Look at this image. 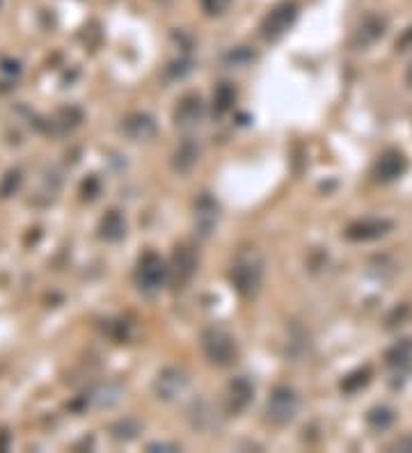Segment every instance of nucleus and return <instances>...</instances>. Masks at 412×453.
<instances>
[{
	"mask_svg": "<svg viewBox=\"0 0 412 453\" xmlns=\"http://www.w3.org/2000/svg\"><path fill=\"white\" fill-rule=\"evenodd\" d=\"M389 451H401V453H412V435H403L396 442H392Z\"/></svg>",
	"mask_w": 412,
	"mask_h": 453,
	"instance_id": "25",
	"label": "nucleus"
},
{
	"mask_svg": "<svg viewBox=\"0 0 412 453\" xmlns=\"http://www.w3.org/2000/svg\"><path fill=\"white\" fill-rule=\"evenodd\" d=\"M168 278H170V268L156 252L143 254V259L138 261V268H135V284L140 293L149 297L156 295Z\"/></svg>",
	"mask_w": 412,
	"mask_h": 453,
	"instance_id": "3",
	"label": "nucleus"
},
{
	"mask_svg": "<svg viewBox=\"0 0 412 453\" xmlns=\"http://www.w3.org/2000/svg\"><path fill=\"white\" fill-rule=\"evenodd\" d=\"M366 424L376 430H385L394 424V410H389V407H385V405H378V407H374V410H369Z\"/></svg>",
	"mask_w": 412,
	"mask_h": 453,
	"instance_id": "18",
	"label": "nucleus"
},
{
	"mask_svg": "<svg viewBox=\"0 0 412 453\" xmlns=\"http://www.w3.org/2000/svg\"><path fill=\"white\" fill-rule=\"evenodd\" d=\"M369 380H371V371H369V369H360V371L351 373L349 378H344L341 390H344V392H349V394L360 392L362 387H366V385H369Z\"/></svg>",
	"mask_w": 412,
	"mask_h": 453,
	"instance_id": "21",
	"label": "nucleus"
},
{
	"mask_svg": "<svg viewBox=\"0 0 412 453\" xmlns=\"http://www.w3.org/2000/svg\"><path fill=\"white\" fill-rule=\"evenodd\" d=\"M195 270H197V254L192 248L181 245L172 254V266H170V282L175 284V289H183L190 280Z\"/></svg>",
	"mask_w": 412,
	"mask_h": 453,
	"instance_id": "7",
	"label": "nucleus"
},
{
	"mask_svg": "<svg viewBox=\"0 0 412 453\" xmlns=\"http://www.w3.org/2000/svg\"><path fill=\"white\" fill-rule=\"evenodd\" d=\"M140 433V424L135 422V419L126 417V419H119V422L113 426V437L117 442H131L135 439Z\"/></svg>",
	"mask_w": 412,
	"mask_h": 453,
	"instance_id": "19",
	"label": "nucleus"
},
{
	"mask_svg": "<svg viewBox=\"0 0 412 453\" xmlns=\"http://www.w3.org/2000/svg\"><path fill=\"white\" fill-rule=\"evenodd\" d=\"M387 364L394 371H408L412 367V341H398V344L387 352Z\"/></svg>",
	"mask_w": 412,
	"mask_h": 453,
	"instance_id": "17",
	"label": "nucleus"
},
{
	"mask_svg": "<svg viewBox=\"0 0 412 453\" xmlns=\"http://www.w3.org/2000/svg\"><path fill=\"white\" fill-rule=\"evenodd\" d=\"M99 236L108 243H117L126 236V220L119 211H108L99 225Z\"/></svg>",
	"mask_w": 412,
	"mask_h": 453,
	"instance_id": "16",
	"label": "nucleus"
},
{
	"mask_svg": "<svg viewBox=\"0 0 412 453\" xmlns=\"http://www.w3.org/2000/svg\"><path fill=\"white\" fill-rule=\"evenodd\" d=\"M186 387H188L186 371L177 369V367H165L154 380V394H156L158 401L172 403V401H177L183 392H186Z\"/></svg>",
	"mask_w": 412,
	"mask_h": 453,
	"instance_id": "6",
	"label": "nucleus"
},
{
	"mask_svg": "<svg viewBox=\"0 0 412 453\" xmlns=\"http://www.w3.org/2000/svg\"><path fill=\"white\" fill-rule=\"evenodd\" d=\"M19 183H21V174H19L16 170L7 172V174H5V179H3V183H0V197H9V195H14V190L19 188Z\"/></svg>",
	"mask_w": 412,
	"mask_h": 453,
	"instance_id": "22",
	"label": "nucleus"
},
{
	"mask_svg": "<svg viewBox=\"0 0 412 453\" xmlns=\"http://www.w3.org/2000/svg\"><path fill=\"white\" fill-rule=\"evenodd\" d=\"M147 451H179L177 444H168V442H154V444H149Z\"/></svg>",
	"mask_w": 412,
	"mask_h": 453,
	"instance_id": "26",
	"label": "nucleus"
},
{
	"mask_svg": "<svg viewBox=\"0 0 412 453\" xmlns=\"http://www.w3.org/2000/svg\"><path fill=\"white\" fill-rule=\"evenodd\" d=\"M296 19H298V5L294 3V0H284V3L275 5L266 14L264 24H262V35L268 41H275L284 35L291 26H294Z\"/></svg>",
	"mask_w": 412,
	"mask_h": 453,
	"instance_id": "5",
	"label": "nucleus"
},
{
	"mask_svg": "<svg viewBox=\"0 0 412 453\" xmlns=\"http://www.w3.org/2000/svg\"><path fill=\"white\" fill-rule=\"evenodd\" d=\"M197 158H200V147L192 140H183L177 147L175 156H172V168L179 174H188L197 165Z\"/></svg>",
	"mask_w": 412,
	"mask_h": 453,
	"instance_id": "15",
	"label": "nucleus"
},
{
	"mask_svg": "<svg viewBox=\"0 0 412 453\" xmlns=\"http://www.w3.org/2000/svg\"><path fill=\"white\" fill-rule=\"evenodd\" d=\"M202 113H204L202 98L197 94H186L175 110V124L179 128H190L202 119Z\"/></svg>",
	"mask_w": 412,
	"mask_h": 453,
	"instance_id": "12",
	"label": "nucleus"
},
{
	"mask_svg": "<svg viewBox=\"0 0 412 453\" xmlns=\"http://www.w3.org/2000/svg\"><path fill=\"white\" fill-rule=\"evenodd\" d=\"M215 225H218V204L213 202V197L202 195L197 204H195V229H197V236L209 238Z\"/></svg>",
	"mask_w": 412,
	"mask_h": 453,
	"instance_id": "10",
	"label": "nucleus"
},
{
	"mask_svg": "<svg viewBox=\"0 0 412 453\" xmlns=\"http://www.w3.org/2000/svg\"><path fill=\"white\" fill-rule=\"evenodd\" d=\"M225 60L230 64H245V62L252 60V55H250V51H245V49H234V51L227 53Z\"/></svg>",
	"mask_w": 412,
	"mask_h": 453,
	"instance_id": "24",
	"label": "nucleus"
},
{
	"mask_svg": "<svg viewBox=\"0 0 412 453\" xmlns=\"http://www.w3.org/2000/svg\"><path fill=\"white\" fill-rule=\"evenodd\" d=\"M406 170H408V161H406L403 153L396 151V149H389L376 161L374 174H376L378 181L389 183V181H396L398 176H403Z\"/></svg>",
	"mask_w": 412,
	"mask_h": 453,
	"instance_id": "9",
	"label": "nucleus"
},
{
	"mask_svg": "<svg viewBox=\"0 0 412 453\" xmlns=\"http://www.w3.org/2000/svg\"><path fill=\"white\" fill-rule=\"evenodd\" d=\"M232 286L238 295L254 297L264 284V259L257 250H243L232 263L230 270Z\"/></svg>",
	"mask_w": 412,
	"mask_h": 453,
	"instance_id": "1",
	"label": "nucleus"
},
{
	"mask_svg": "<svg viewBox=\"0 0 412 453\" xmlns=\"http://www.w3.org/2000/svg\"><path fill=\"white\" fill-rule=\"evenodd\" d=\"M202 348L204 355L209 357L213 367H232L238 357V346L236 339L232 337L230 330L220 325H211L202 332Z\"/></svg>",
	"mask_w": 412,
	"mask_h": 453,
	"instance_id": "2",
	"label": "nucleus"
},
{
	"mask_svg": "<svg viewBox=\"0 0 412 453\" xmlns=\"http://www.w3.org/2000/svg\"><path fill=\"white\" fill-rule=\"evenodd\" d=\"M394 229L392 220H383V218H366L360 220V223H353L349 229H346V238L349 240H376L383 238L385 234Z\"/></svg>",
	"mask_w": 412,
	"mask_h": 453,
	"instance_id": "8",
	"label": "nucleus"
},
{
	"mask_svg": "<svg viewBox=\"0 0 412 453\" xmlns=\"http://www.w3.org/2000/svg\"><path fill=\"white\" fill-rule=\"evenodd\" d=\"M122 133H124L126 138L135 140V142H140V140H149V138L156 136V121H154V117H151V115L135 113V115H131V117L124 119Z\"/></svg>",
	"mask_w": 412,
	"mask_h": 453,
	"instance_id": "13",
	"label": "nucleus"
},
{
	"mask_svg": "<svg viewBox=\"0 0 412 453\" xmlns=\"http://www.w3.org/2000/svg\"><path fill=\"white\" fill-rule=\"evenodd\" d=\"M383 35H385V19L376 16V14H369V16L362 19V24L357 26L355 44L360 49H366V46H371V44H376Z\"/></svg>",
	"mask_w": 412,
	"mask_h": 453,
	"instance_id": "14",
	"label": "nucleus"
},
{
	"mask_svg": "<svg viewBox=\"0 0 412 453\" xmlns=\"http://www.w3.org/2000/svg\"><path fill=\"white\" fill-rule=\"evenodd\" d=\"M406 83H408V87H412V62H410V67L406 71Z\"/></svg>",
	"mask_w": 412,
	"mask_h": 453,
	"instance_id": "27",
	"label": "nucleus"
},
{
	"mask_svg": "<svg viewBox=\"0 0 412 453\" xmlns=\"http://www.w3.org/2000/svg\"><path fill=\"white\" fill-rule=\"evenodd\" d=\"M232 5V0H202V9L209 16H220L227 12V7Z\"/></svg>",
	"mask_w": 412,
	"mask_h": 453,
	"instance_id": "23",
	"label": "nucleus"
},
{
	"mask_svg": "<svg viewBox=\"0 0 412 453\" xmlns=\"http://www.w3.org/2000/svg\"><path fill=\"white\" fill-rule=\"evenodd\" d=\"M234 98H236V92L232 90V85L230 83H222L218 90H215V94H213V108H215V113H218V115L227 113V110L232 108Z\"/></svg>",
	"mask_w": 412,
	"mask_h": 453,
	"instance_id": "20",
	"label": "nucleus"
},
{
	"mask_svg": "<svg viewBox=\"0 0 412 453\" xmlns=\"http://www.w3.org/2000/svg\"><path fill=\"white\" fill-rule=\"evenodd\" d=\"M254 396V385L245 378V375H241V378H236L230 382V387H227V407H230V412H243L247 405H250Z\"/></svg>",
	"mask_w": 412,
	"mask_h": 453,
	"instance_id": "11",
	"label": "nucleus"
},
{
	"mask_svg": "<svg viewBox=\"0 0 412 453\" xmlns=\"http://www.w3.org/2000/svg\"><path fill=\"white\" fill-rule=\"evenodd\" d=\"M298 407L300 399L291 387H275L266 403V419L275 426H287L296 419Z\"/></svg>",
	"mask_w": 412,
	"mask_h": 453,
	"instance_id": "4",
	"label": "nucleus"
}]
</instances>
